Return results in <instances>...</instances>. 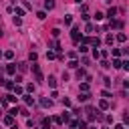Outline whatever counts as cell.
<instances>
[{
	"instance_id": "cell-33",
	"label": "cell",
	"mask_w": 129,
	"mask_h": 129,
	"mask_svg": "<svg viewBox=\"0 0 129 129\" xmlns=\"http://www.w3.org/2000/svg\"><path fill=\"white\" fill-rule=\"evenodd\" d=\"M16 113H18V109H16V107H14V109H10V111H8V115H12V117H14V115H16Z\"/></svg>"
},
{
	"instance_id": "cell-32",
	"label": "cell",
	"mask_w": 129,
	"mask_h": 129,
	"mask_svg": "<svg viewBox=\"0 0 129 129\" xmlns=\"http://www.w3.org/2000/svg\"><path fill=\"white\" fill-rule=\"evenodd\" d=\"M73 22V16H64V24H71Z\"/></svg>"
},
{
	"instance_id": "cell-39",
	"label": "cell",
	"mask_w": 129,
	"mask_h": 129,
	"mask_svg": "<svg viewBox=\"0 0 129 129\" xmlns=\"http://www.w3.org/2000/svg\"><path fill=\"white\" fill-rule=\"evenodd\" d=\"M91 129H97V127H91Z\"/></svg>"
},
{
	"instance_id": "cell-5",
	"label": "cell",
	"mask_w": 129,
	"mask_h": 129,
	"mask_svg": "<svg viewBox=\"0 0 129 129\" xmlns=\"http://www.w3.org/2000/svg\"><path fill=\"white\" fill-rule=\"evenodd\" d=\"M4 125L12 127V125H14V117H12V115H6V117H4Z\"/></svg>"
},
{
	"instance_id": "cell-24",
	"label": "cell",
	"mask_w": 129,
	"mask_h": 129,
	"mask_svg": "<svg viewBox=\"0 0 129 129\" xmlns=\"http://www.w3.org/2000/svg\"><path fill=\"white\" fill-rule=\"evenodd\" d=\"M14 24H16V26L22 24V18H20V16H14Z\"/></svg>"
},
{
	"instance_id": "cell-35",
	"label": "cell",
	"mask_w": 129,
	"mask_h": 129,
	"mask_svg": "<svg viewBox=\"0 0 129 129\" xmlns=\"http://www.w3.org/2000/svg\"><path fill=\"white\" fill-rule=\"evenodd\" d=\"M55 57H57V55H55L53 51H48V53H46V59H55Z\"/></svg>"
},
{
	"instance_id": "cell-16",
	"label": "cell",
	"mask_w": 129,
	"mask_h": 129,
	"mask_svg": "<svg viewBox=\"0 0 129 129\" xmlns=\"http://www.w3.org/2000/svg\"><path fill=\"white\" fill-rule=\"evenodd\" d=\"M22 97H24V101H26V105H32V103H34V99H32L30 95H22Z\"/></svg>"
},
{
	"instance_id": "cell-14",
	"label": "cell",
	"mask_w": 129,
	"mask_h": 129,
	"mask_svg": "<svg viewBox=\"0 0 129 129\" xmlns=\"http://www.w3.org/2000/svg\"><path fill=\"white\" fill-rule=\"evenodd\" d=\"M113 69H121V61L115 57V59H113Z\"/></svg>"
},
{
	"instance_id": "cell-19",
	"label": "cell",
	"mask_w": 129,
	"mask_h": 129,
	"mask_svg": "<svg viewBox=\"0 0 129 129\" xmlns=\"http://www.w3.org/2000/svg\"><path fill=\"white\" fill-rule=\"evenodd\" d=\"M79 67V63L75 61V59H71V63H69V69H77Z\"/></svg>"
},
{
	"instance_id": "cell-41",
	"label": "cell",
	"mask_w": 129,
	"mask_h": 129,
	"mask_svg": "<svg viewBox=\"0 0 129 129\" xmlns=\"http://www.w3.org/2000/svg\"><path fill=\"white\" fill-rule=\"evenodd\" d=\"M123 129H125V127H123Z\"/></svg>"
},
{
	"instance_id": "cell-3",
	"label": "cell",
	"mask_w": 129,
	"mask_h": 129,
	"mask_svg": "<svg viewBox=\"0 0 129 129\" xmlns=\"http://www.w3.org/2000/svg\"><path fill=\"white\" fill-rule=\"evenodd\" d=\"M40 105L46 107V109H51V107H53V101H51V99H44V97H42V99H40Z\"/></svg>"
},
{
	"instance_id": "cell-6",
	"label": "cell",
	"mask_w": 129,
	"mask_h": 129,
	"mask_svg": "<svg viewBox=\"0 0 129 129\" xmlns=\"http://www.w3.org/2000/svg\"><path fill=\"white\" fill-rule=\"evenodd\" d=\"M44 8L46 10H53L55 8V0H44Z\"/></svg>"
},
{
	"instance_id": "cell-4",
	"label": "cell",
	"mask_w": 129,
	"mask_h": 129,
	"mask_svg": "<svg viewBox=\"0 0 129 129\" xmlns=\"http://www.w3.org/2000/svg\"><path fill=\"white\" fill-rule=\"evenodd\" d=\"M87 119H89V121L95 119V109H93V107H87Z\"/></svg>"
},
{
	"instance_id": "cell-7",
	"label": "cell",
	"mask_w": 129,
	"mask_h": 129,
	"mask_svg": "<svg viewBox=\"0 0 129 129\" xmlns=\"http://www.w3.org/2000/svg\"><path fill=\"white\" fill-rule=\"evenodd\" d=\"M12 91H14L16 95H24V89H22L20 85H14V87H12Z\"/></svg>"
},
{
	"instance_id": "cell-9",
	"label": "cell",
	"mask_w": 129,
	"mask_h": 129,
	"mask_svg": "<svg viewBox=\"0 0 129 129\" xmlns=\"http://www.w3.org/2000/svg\"><path fill=\"white\" fill-rule=\"evenodd\" d=\"M6 73L8 75H14L16 73V67H14V64H6Z\"/></svg>"
},
{
	"instance_id": "cell-18",
	"label": "cell",
	"mask_w": 129,
	"mask_h": 129,
	"mask_svg": "<svg viewBox=\"0 0 129 129\" xmlns=\"http://www.w3.org/2000/svg\"><path fill=\"white\" fill-rule=\"evenodd\" d=\"M6 97H8L6 101H10V103H16V101H18V97H16V95H6Z\"/></svg>"
},
{
	"instance_id": "cell-11",
	"label": "cell",
	"mask_w": 129,
	"mask_h": 129,
	"mask_svg": "<svg viewBox=\"0 0 129 129\" xmlns=\"http://www.w3.org/2000/svg\"><path fill=\"white\" fill-rule=\"evenodd\" d=\"M115 14H117V8H115V6H111V8H109V12H107V16H109V18H113Z\"/></svg>"
},
{
	"instance_id": "cell-21",
	"label": "cell",
	"mask_w": 129,
	"mask_h": 129,
	"mask_svg": "<svg viewBox=\"0 0 129 129\" xmlns=\"http://www.w3.org/2000/svg\"><path fill=\"white\" fill-rule=\"evenodd\" d=\"M117 40H119V42H125V40H127V36L123 34V32H119V34H117Z\"/></svg>"
},
{
	"instance_id": "cell-28",
	"label": "cell",
	"mask_w": 129,
	"mask_h": 129,
	"mask_svg": "<svg viewBox=\"0 0 129 129\" xmlns=\"http://www.w3.org/2000/svg\"><path fill=\"white\" fill-rule=\"evenodd\" d=\"M103 18H105V14H101V12L95 14V20H103Z\"/></svg>"
},
{
	"instance_id": "cell-12",
	"label": "cell",
	"mask_w": 129,
	"mask_h": 129,
	"mask_svg": "<svg viewBox=\"0 0 129 129\" xmlns=\"http://www.w3.org/2000/svg\"><path fill=\"white\" fill-rule=\"evenodd\" d=\"M81 93H89V83H87V81L81 83Z\"/></svg>"
},
{
	"instance_id": "cell-37",
	"label": "cell",
	"mask_w": 129,
	"mask_h": 129,
	"mask_svg": "<svg viewBox=\"0 0 129 129\" xmlns=\"http://www.w3.org/2000/svg\"><path fill=\"white\" fill-rule=\"evenodd\" d=\"M115 129H123V125H115Z\"/></svg>"
},
{
	"instance_id": "cell-15",
	"label": "cell",
	"mask_w": 129,
	"mask_h": 129,
	"mask_svg": "<svg viewBox=\"0 0 129 129\" xmlns=\"http://www.w3.org/2000/svg\"><path fill=\"white\" fill-rule=\"evenodd\" d=\"M48 87H53V89L57 87V79L55 77H48Z\"/></svg>"
},
{
	"instance_id": "cell-1",
	"label": "cell",
	"mask_w": 129,
	"mask_h": 129,
	"mask_svg": "<svg viewBox=\"0 0 129 129\" xmlns=\"http://www.w3.org/2000/svg\"><path fill=\"white\" fill-rule=\"evenodd\" d=\"M32 73H34V77H36L38 83H42V81H44V77H42V73H40V67H38V64H32Z\"/></svg>"
},
{
	"instance_id": "cell-2",
	"label": "cell",
	"mask_w": 129,
	"mask_h": 129,
	"mask_svg": "<svg viewBox=\"0 0 129 129\" xmlns=\"http://www.w3.org/2000/svg\"><path fill=\"white\" fill-rule=\"evenodd\" d=\"M71 38H73L75 42H79V40H81V32H79V28H77V26H73V30H71Z\"/></svg>"
},
{
	"instance_id": "cell-26",
	"label": "cell",
	"mask_w": 129,
	"mask_h": 129,
	"mask_svg": "<svg viewBox=\"0 0 129 129\" xmlns=\"http://www.w3.org/2000/svg\"><path fill=\"white\" fill-rule=\"evenodd\" d=\"M24 14V8H20V6H16V16H22Z\"/></svg>"
},
{
	"instance_id": "cell-8",
	"label": "cell",
	"mask_w": 129,
	"mask_h": 129,
	"mask_svg": "<svg viewBox=\"0 0 129 129\" xmlns=\"http://www.w3.org/2000/svg\"><path fill=\"white\" fill-rule=\"evenodd\" d=\"M99 109H101V111H105V109H109V103H107L105 99H101V101H99Z\"/></svg>"
},
{
	"instance_id": "cell-13",
	"label": "cell",
	"mask_w": 129,
	"mask_h": 129,
	"mask_svg": "<svg viewBox=\"0 0 129 129\" xmlns=\"http://www.w3.org/2000/svg\"><path fill=\"white\" fill-rule=\"evenodd\" d=\"M121 26H123L121 20H113V22H111V28H121Z\"/></svg>"
},
{
	"instance_id": "cell-17",
	"label": "cell",
	"mask_w": 129,
	"mask_h": 129,
	"mask_svg": "<svg viewBox=\"0 0 129 129\" xmlns=\"http://www.w3.org/2000/svg\"><path fill=\"white\" fill-rule=\"evenodd\" d=\"M42 129H51V119H42Z\"/></svg>"
},
{
	"instance_id": "cell-38",
	"label": "cell",
	"mask_w": 129,
	"mask_h": 129,
	"mask_svg": "<svg viewBox=\"0 0 129 129\" xmlns=\"http://www.w3.org/2000/svg\"><path fill=\"white\" fill-rule=\"evenodd\" d=\"M75 2H77V4H81V0H75Z\"/></svg>"
},
{
	"instance_id": "cell-27",
	"label": "cell",
	"mask_w": 129,
	"mask_h": 129,
	"mask_svg": "<svg viewBox=\"0 0 129 129\" xmlns=\"http://www.w3.org/2000/svg\"><path fill=\"white\" fill-rule=\"evenodd\" d=\"M36 16L42 20V18H46V12H44V10H40V12H36Z\"/></svg>"
},
{
	"instance_id": "cell-23",
	"label": "cell",
	"mask_w": 129,
	"mask_h": 129,
	"mask_svg": "<svg viewBox=\"0 0 129 129\" xmlns=\"http://www.w3.org/2000/svg\"><path fill=\"white\" fill-rule=\"evenodd\" d=\"M77 127H79V129H87V121H79Z\"/></svg>"
},
{
	"instance_id": "cell-22",
	"label": "cell",
	"mask_w": 129,
	"mask_h": 129,
	"mask_svg": "<svg viewBox=\"0 0 129 129\" xmlns=\"http://www.w3.org/2000/svg\"><path fill=\"white\" fill-rule=\"evenodd\" d=\"M83 77H85V69H79L77 71V79H83Z\"/></svg>"
},
{
	"instance_id": "cell-40",
	"label": "cell",
	"mask_w": 129,
	"mask_h": 129,
	"mask_svg": "<svg viewBox=\"0 0 129 129\" xmlns=\"http://www.w3.org/2000/svg\"><path fill=\"white\" fill-rule=\"evenodd\" d=\"M71 129H75V127H71Z\"/></svg>"
},
{
	"instance_id": "cell-29",
	"label": "cell",
	"mask_w": 129,
	"mask_h": 129,
	"mask_svg": "<svg viewBox=\"0 0 129 129\" xmlns=\"http://www.w3.org/2000/svg\"><path fill=\"white\" fill-rule=\"evenodd\" d=\"M61 119H63L64 123H69V113H63V115H61Z\"/></svg>"
},
{
	"instance_id": "cell-25",
	"label": "cell",
	"mask_w": 129,
	"mask_h": 129,
	"mask_svg": "<svg viewBox=\"0 0 129 129\" xmlns=\"http://www.w3.org/2000/svg\"><path fill=\"white\" fill-rule=\"evenodd\" d=\"M105 42H107V44H113V34H107V36H105Z\"/></svg>"
},
{
	"instance_id": "cell-20",
	"label": "cell",
	"mask_w": 129,
	"mask_h": 129,
	"mask_svg": "<svg viewBox=\"0 0 129 129\" xmlns=\"http://www.w3.org/2000/svg\"><path fill=\"white\" fill-rule=\"evenodd\" d=\"M4 87H6L8 91H12V87H14V83H12V81H4Z\"/></svg>"
},
{
	"instance_id": "cell-31",
	"label": "cell",
	"mask_w": 129,
	"mask_h": 129,
	"mask_svg": "<svg viewBox=\"0 0 129 129\" xmlns=\"http://www.w3.org/2000/svg\"><path fill=\"white\" fill-rule=\"evenodd\" d=\"M36 57H38V55H36V53H34V51H32V53H30V55H28V59H30V61H36Z\"/></svg>"
},
{
	"instance_id": "cell-10",
	"label": "cell",
	"mask_w": 129,
	"mask_h": 129,
	"mask_svg": "<svg viewBox=\"0 0 129 129\" xmlns=\"http://www.w3.org/2000/svg\"><path fill=\"white\" fill-rule=\"evenodd\" d=\"M79 101L87 103V101H89V93H81V95H79Z\"/></svg>"
},
{
	"instance_id": "cell-30",
	"label": "cell",
	"mask_w": 129,
	"mask_h": 129,
	"mask_svg": "<svg viewBox=\"0 0 129 129\" xmlns=\"http://www.w3.org/2000/svg\"><path fill=\"white\" fill-rule=\"evenodd\" d=\"M4 57H6V59H8V61H10V59H12V57H14V53H12V51H6V53H4Z\"/></svg>"
},
{
	"instance_id": "cell-34",
	"label": "cell",
	"mask_w": 129,
	"mask_h": 129,
	"mask_svg": "<svg viewBox=\"0 0 129 129\" xmlns=\"http://www.w3.org/2000/svg\"><path fill=\"white\" fill-rule=\"evenodd\" d=\"M101 67H103V69H109V67H111V64H109L107 61H101Z\"/></svg>"
},
{
	"instance_id": "cell-36",
	"label": "cell",
	"mask_w": 129,
	"mask_h": 129,
	"mask_svg": "<svg viewBox=\"0 0 129 129\" xmlns=\"http://www.w3.org/2000/svg\"><path fill=\"white\" fill-rule=\"evenodd\" d=\"M103 83H105V87H111V79H107V77H105V79H103Z\"/></svg>"
}]
</instances>
